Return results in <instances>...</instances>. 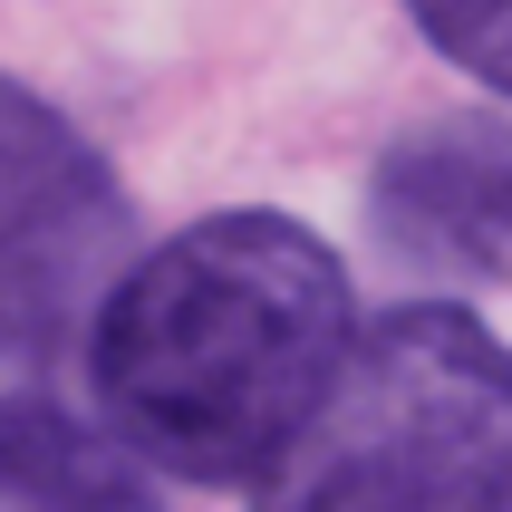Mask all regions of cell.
Masks as SVG:
<instances>
[{"label":"cell","instance_id":"obj_1","mask_svg":"<svg viewBox=\"0 0 512 512\" xmlns=\"http://www.w3.org/2000/svg\"><path fill=\"white\" fill-rule=\"evenodd\" d=\"M348 271L290 213H213L97 300V406L126 455L261 484L348 358Z\"/></svg>","mask_w":512,"mask_h":512},{"label":"cell","instance_id":"obj_3","mask_svg":"<svg viewBox=\"0 0 512 512\" xmlns=\"http://www.w3.org/2000/svg\"><path fill=\"white\" fill-rule=\"evenodd\" d=\"M126 184L39 87L0 78V339L39 348L78 329L126 261Z\"/></svg>","mask_w":512,"mask_h":512},{"label":"cell","instance_id":"obj_6","mask_svg":"<svg viewBox=\"0 0 512 512\" xmlns=\"http://www.w3.org/2000/svg\"><path fill=\"white\" fill-rule=\"evenodd\" d=\"M406 10H416V29L455 58L464 78L512 97V0H406Z\"/></svg>","mask_w":512,"mask_h":512},{"label":"cell","instance_id":"obj_4","mask_svg":"<svg viewBox=\"0 0 512 512\" xmlns=\"http://www.w3.org/2000/svg\"><path fill=\"white\" fill-rule=\"evenodd\" d=\"M368 223L406 271L512 281V116H426L377 155Z\"/></svg>","mask_w":512,"mask_h":512},{"label":"cell","instance_id":"obj_2","mask_svg":"<svg viewBox=\"0 0 512 512\" xmlns=\"http://www.w3.org/2000/svg\"><path fill=\"white\" fill-rule=\"evenodd\" d=\"M252 493L261 512H512V348L445 300L387 310Z\"/></svg>","mask_w":512,"mask_h":512},{"label":"cell","instance_id":"obj_5","mask_svg":"<svg viewBox=\"0 0 512 512\" xmlns=\"http://www.w3.org/2000/svg\"><path fill=\"white\" fill-rule=\"evenodd\" d=\"M0 339V512H165L116 435L78 426Z\"/></svg>","mask_w":512,"mask_h":512}]
</instances>
